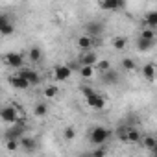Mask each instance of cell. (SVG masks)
Instances as JSON below:
<instances>
[{"label":"cell","instance_id":"f546056e","mask_svg":"<svg viewBox=\"0 0 157 157\" xmlns=\"http://www.w3.org/2000/svg\"><path fill=\"white\" fill-rule=\"evenodd\" d=\"M105 153H107V150H105V146H104V144H102L98 150H94V155H105Z\"/></svg>","mask_w":157,"mask_h":157},{"label":"cell","instance_id":"5bb4252c","mask_svg":"<svg viewBox=\"0 0 157 157\" xmlns=\"http://www.w3.org/2000/svg\"><path fill=\"white\" fill-rule=\"evenodd\" d=\"M22 72V76L26 78V80L30 82V85L33 87V85H39V82H41V78H39V74L33 70V68H22L21 70Z\"/></svg>","mask_w":157,"mask_h":157},{"label":"cell","instance_id":"7a4b0ae2","mask_svg":"<svg viewBox=\"0 0 157 157\" xmlns=\"http://www.w3.org/2000/svg\"><path fill=\"white\" fill-rule=\"evenodd\" d=\"M22 117H24V111H22V107L19 104L4 105L2 111H0V118H2V122H6L10 126L15 124V122H19V120H22Z\"/></svg>","mask_w":157,"mask_h":157},{"label":"cell","instance_id":"8992f818","mask_svg":"<svg viewBox=\"0 0 157 157\" xmlns=\"http://www.w3.org/2000/svg\"><path fill=\"white\" fill-rule=\"evenodd\" d=\"M70 76H72V68L68 65H57L54 68V78L57 82H67Z\"/></svg>","mask_w":157,"mask_h":157},{"label":"cell","instance_id":"ba28073f","mask_svg":"<svg viewBox=\"0 0 157 157\" xmlns=\"http://www.w3.org/2000/svg\"><path fill=\"white\" fill-rule=\"evenodd\" d=\"M10 83H11L15 89H19V91H26L28 87H32V85H30V82L22 76V72H19V74L11 76V78H10Z\"/></svg>","mask_w":157,"mask_h":157},{"label":"cell","instance_id":"4fadbf2b","mask_svg":"<svg viewBox=\"0 0 157 157\" xmlns=\"http://www.w3.org/2000/svg\"><path fill=\"white\" fill-rule=\"evenodd\" d=\"M102 32H104V26H102L100 22H96V21H93V22H87V24H85V33H89L91 37H98Z\"/></svg>","mask_w":157,"mask_h":157},{"label":"cell","instance_id":"9a60e30c","mask_svg":"<svg viewBox=\"0 0 157 157\" xmlns=\"http://www.w3.org/2000/svg\"><path fill=\"white\" fill-rule=\"evenodd\" d=\"M21 148L24 150V151H35V148H37V142H35V139L33 137H22L21 139Z\"/></svg>","mask_w":157,"mask_h":157},{"label":"cell","instance_id":"4dcf8cb0","mask_svg":"<svg viewBox=\"0 0 157 157\" xmlns=\"http://www.w3.org/2000/svg\"><path fill=\"white\" fill-rule=\"evenodd\" d=\"M151 153H153V155H157V144H155V148L151 150Z\"/></svg>","mask_w":157,"mask_h":157},{"label":"cell","instance_id":"4316f807","mask_svg":"<svg viewBox=\"0 0 157 157\" xmlns=\"http://www.w3.org/2000/svg\"><path fill=\"white\" fill-rule=\"evenodd\" d=\"M142 144H144V148H148V150L151 151V150L155 148V144H157V139H155V137H150V135H148V137H144Z\"/></svg>","mask_w":157,"mask_h":157},{"label":"cell","instance_id":"30bf717a","mask_svg":"<svg viewBox=\"0 0 157 157\" xmlns=\"http://www.w3.org/2000/svg\"><path fill=\"white\" fill-rule=\"evenodd\" d=\"M100 80H102L104 85H115L118 82V74H117V70L109 68L105 72H100Z\"/></svg>","mask_w":157,"mask_h":157},{"label":"cell","instance_id":"484cf974","mask_svg":"<svg viewBox=\"0 0 157 157\" xmlns=\"http://www.w3.org/2000/svg\"><path fill=\"white\" fill-rule=\"evenodd\" d=\"M63 137H65L67 140H72V139L76 137V128H74V126H67V128L63 129Z\"/></svg>","mask_w":157,"mask_h":157},{"label":"cell","instance_id":"2e32d148","mask_svg":"<svg viewBox=\"0 0 157 157\" xmlns=\"http://www.w3.org/2000/svg\"><path fill=\"white\" fill-rule=\"evenodd\" d=\"M144 26L157 30V10H155V11H148V13L144 15Z\"/></svg>","mask_w":157,"mask_h":157},{"label":"cell","instance_id":"e0dca14e","mask_svg":"<svg viewBox=\"0 0 157 157\" xmlns=\"http://www.w3.org/2000/svg\"><path fill=\"white\" fill-rule=\"evenodd\" d=\"M153 44H155V41H151V39H144V37H140V35H139V39H137V48H139L140 52H148Z\"/></svg>","mask_w":157,"mask_h":157},{"label":"cell","instance_id":"9c48e42d","mask_svg":"<svg viewBox=\"0 0 157 157\" xmlns=\"http://www.w3.org/2000/svg\"><path fill=\"white\" fill-rule=\"evenodd\" d=\"M78 61H80V65H91V67H94L98 63V56L93 50H83Z\"/></svg>","mask_w":157,"mask_h":157},{"label":"cell","instance_id":"7402d4cb","mask_svg":"<svg viewBox=\"0 0 157 157\" xmlns=\"http://www.w3.org/2000/svg\"><path fill=\"white\" fill-rule=\"evenodd\" d=\"M126 44H128V39H126L124 35H118V37L113 39V48H115V50H124Z\"/></svg>","mask_w":157,"mask_h":157},{"label":"cell","instance_id":"f1b7e54d","mask_svg":"<svg viewBox=\"0 0 157 157\" xmlns=\"http://www.w3.org/2000/svg\"><path fill=\"white\" fill-rule=\"evenodd\" d=\"M94 68H98L100 72H105V70H109V68H111V63H109L107 59H104V61H98V63L94 65Z\"/></svg>","mask_w":157,"mask_h":157},{"label":"cell","instance_id":"5b68a950","mask_svg":"<svg viewBox=\"0 0 157 157\" xmlns=\"http://www.w3.org/2000/svg\"><path fill=\"white\" fill-rule=\"evenodd\" d=\"M98 6L104 11H118L126 8V0H98Z\"/></svg>","mask_w":157,"mask_h":157},{"label":"cell","instance_id":"44dd1931","mask_svg":"<svg viewBox=\"0 0 157 157\" xmlns=\"http://www.w3.org/2000/svg\"><path fill=\"white\" fill-rule=\"evenodd\" d=\"M43 94H44V98H56L59 94V87L57 85H46L44 91H43Z\"/></svg>","mask_w":157,"mask_h":157},{"label":"cell","instance_id":"ffe728a7","mask_svg":"<svg viewBox=\"0 0 157 157\" xmlns=\"http://www.w3.org/2000/svg\"><path fill=\"white\" fill-rule=\"evenodd\" d=\"M80 74H82L83 80H91V78L94 76V67H91V65H82Z\"/></svg>","mask_w":157,"mask_h":157},{"label":"cell","instance_id":"ac0fdd59","mask_svg":"<svg viewBox=\"0 0 157 157\" xmlns=\"http://www.w3.org/2000/svg\"><path fill=\"white\" fill-rule=\"evenodd\" d=\"M41 57H43V50H41L39 46H32V48L28 50V59H30V61L37 63V61H41Z\"/></svg>","mask_w":157,"mask_h":157},{"label":"cell","instance_id":"52a82bcc","mask_svg":"<svg viewBox=\"0 0 157 157\" xmlns=\"http://www.w3.org/2000/svg\"><path fill=\"white\" fill-rule=\"evenodd\" d=\"M94 39H96V37H91L89 33H82L80 37L76 39V44H78V48H80L82 52H83V50H93Z\"/></svg>","mask_w":157,"mask_h":157},{"label":"cell","instance_id":"6da1fadb","mask_svg":"<svg viewBox=\"0 0 157 157\" xmlns=\"http://www.w3.org/2000/svg\"><path fill=\"white\" fill-rule=\"evenodd\" d=\"M82 93H83L85 104H87L91 109L102 111V109L105 107V98H104V96H102L98 91H94L93 87H87V85H83V87H82Z\"/></svg>","mask_w":157,"mask_h":157},{"label":"cell","instance_id":"cb8c5ba5","mask_svg":"<svg viewBox=\"0 0 157 157\" xmlns=\"http://www.w3.org/2000/svg\"><path fill=\"white\" fill-rule=\"evenodd\" d=\"M139 140H140V133H139V129L129 128V133H128V142L135 144V142H139Z\"/></svg>","mask_w":157,"mask_h":157},{"label":"cell","instance_id":"d6986e66","mask_svg":"<svg viewBox=\"0 0 157 157\" xmlns=\"http://www.w3.org/2000/svg\"><path fill=\"white\" fill-rule=\"evenodd\" d=\"M33 115H35L37 118H43V117H46V115H48V105H46L44 102H39V104L33 107Z\"/></svg>","mask_w":157,"mask_h":157},{"label":"cell","instance_id":"277c9868","mask_svg":"<svg viewBox=\"0 0 157 157\" xmlns=\"http://www.w3.org/2000/svg\"><path fill=\"white\" fill-rule=\"evenodd\" d=\"M4 63L10 68H22L24 67V56L19 54V52H10V54L4 56Z\"/></svg>","mask_w":157,"mask_h":157},{"label":"cell","instance_id":"7c38bea8","mask_svg":"<svg viewBox=\"0 0 157 157\" xmlns=\"http://www.w3.org/2000/svg\"><path fill=\"white\" fill-rule=\"evenodd\" d=\"M142 76H144V80H148L150 83L155 82V76H157V68H155V65H153V63H146V65L142 67Z\"/></svg>","mask_w":157,"mask_h":157},{"label":"cell","instance_id":"d4e9b609","mask_svg":"<svg viewBox=\"0 0 157 157\" xmlns=\"http://www.w3.org/2000/svg\"><path fill=\"white\" fill-rule=\"evenodd\" d=\"M128 133H129V128H126V126H120V128L117 129V137H118L122 142H128Z\"/></svg>","mask_w":157,"mask_h":157},{"label":"cell","instance_id":"603a6c76","mask_svg":"<svg viewBox=\"0 0 157 157\" xmlns=\"http://www.w3.org/2000/svg\"><path fill=\"white\" fill-rule=\"evenodd\" d=\"M120 67H122L126 72H131V70H135V68H137V63H135V59H131V57H126V59H122Z\"/></svg>","mask_w":157,"mask_h":157},{"label":"cell","instance_id":"3957f363","mask_svg":"<svg viewBox=\"0 0 157 157\" xmlns=\"http://www.w3.org/2000/svg\"><path fill=\"white\" fill-rule=\"evenodd\" d=\"M111 129L109 128H105V126H94L91 131H89V140H91V144H94V146H102V144H105L109 139H111Z\"/></svg>","mask_w":157,"mask_h":157},{"label":"cell","instance_id":"83f0119b","mask_svg":"<svg viewBox=\"0 0 157 157\" xmlns=\"http://www.w3.org/2000/svg\"><path fill=\"white\" fill-rule=\"evenodd\" d=\"M140 37H144V39H151V41H155V30L153 28H144L142 32H140Z\"/></svg>","mask_w":157,"mask_h":157},{"label":"cell","instance_id":"8fae6325","mask_svg":"<svg viewBox=\"0 0 157 157\" xmlns=\"http://www.w3.org/2000/svg\"><path fill=\"white\" fill-rule=\"evenodd\" d=\"M13 32H15V24H11V21L8 19V15H2V17H0V33H2L4 37H8Z\"/></svg>","mask_w":157,"mask_h":157}]
</instances>
